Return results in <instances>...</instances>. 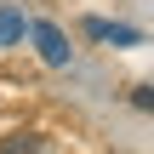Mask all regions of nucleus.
I'll return each instance as SVG.
<instances>
[{
  "mask_svg": "<svg viewBox=\"0 0 154 154\" xmlns=\"http://www.w3.org/2000/svg\"><path fill=\"white\" fill-rule=\"evenodd\" d=\"M29 34H34L40 57H46L51 69H63V63H69V40H63V29H51V23H29Z\"/></svg>",
  "mask_w": 154,
  "mask_h": 154,
  "instance_id": "obj_1",
  "label": "nucleus"
},
{
  "mask_svg": "<svg viewBox=\"0 0 154 154\" xmlns=\"http://www.w3.org/2000/svg\"><path fill=\"white\" fill-rule=\"evenodd\" d=\"M0 154H51V137H40V131H17V137H6Z\"/></svg>",
  "mask_w": 154,
  "mask_h": 154,
  "instance_id": "obj_2",
  "label": "nucleus"
},
{
  "mask_svg": "<svg viewBox=\"0 0 154 154\" xmlns=\"http://www.w3.org/2000/svg\"><path fill=\"white\" fill-rule=\"evenodd\" d=\"M86 34L114 40V46H137V29H126V23H103V17H91V23H86Z\"/></svg>",
  "mask_w": 154,
  "mask_h": 154,
  "instance_id": "obj_3",
  "label": "nucleus"
},
{
  "mask_svg": "<svg viewBox=\"0 0 154 154\" xmlns=\"http://www.w3.org/2000/svg\"><path fill=\"white\" fill-rule=\"evenodd\" d=\"M23 34H29V17H23V11H0V46L23 40Z\"/></svg>",
  "mask_w": 154,
  "mask_h": 154,
  "instance_id": "obj_4",
  "label": "nucleus"
}]
</instances>
